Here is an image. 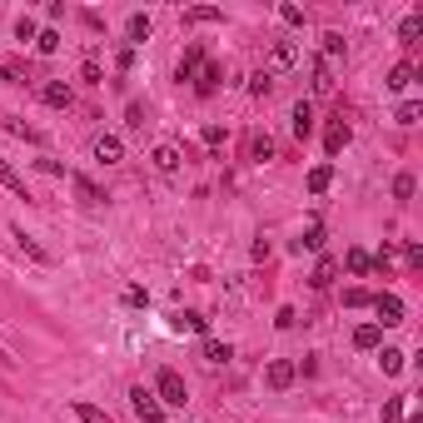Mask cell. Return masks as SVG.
<instances>
[{
	"label": "cell",
	"instance_id": "9c48e42d",
	"mask_svg": "<svg viewBox=\"0 0 423 423\" xmlns=\"http://www.w3.org/2000/svg\"><path fill=\"white\" fill-rule=\"evenodd\" d=\"M349 140H354V130L344 125V119H334V125L324 130V149H329V160H334L339 149H349Z\"/></svg>",
	"mask_w": 423,
	"mask_h": 423
},
{
	"label": "cell",
	"instance_id": "2e32d148",
	"mask_svg": "<svg viewBox=\"0 0 423 423\" xmlns=\"http://www.w3.org/2000/svg\"><path fill=\"white\" fill-rule=\"evenodd\" d=\"M219 20H224L219 6H190L185 10V25H219Z\"/></svg>",
	"mask_w": 423,
	"mask_h": 423
},
{
	"label": "cell",
	"instance_id": "8fae6325",
	"mask_svg": "<svg viewBox=\"0 0 423 423\" xmlns=\"http://www.w3.org/2000/svg\"><path fill=\"white\" fill-rule=\"evenodd\" d=\"M199 65H204V45H190L185 55H179V85L194 80V75H199Z\"/></svg>",
	"mask_w": 423,
	"mask_h": 423
},
{
	"label": "cell",
	"instance_id": "ab89813d",
	"mask_svg": "<svg viewBox=\"0 0 423 423\" xmlns=\"http://www.w3.org/2000/svg\"><path fill=\"white\" fill-rule=\"evenodd\" d=\"M279 20L284 25H304V6H279Z\"/></svg>",
	"mask_w": 423,
	"mask_h": 423
},
{
	"label": "cell",
	"instance_id": "7a4b0ae2",
	"mask_svg": "<svg viewBox=\"0 0 423 423\" xmlns=\"http://www.w3.org/2000/svg\"><path fill=\"white\" fill-rule=\"evenodd\" d=\"M299 60H304V50H299L294 40H274L269 45V60H264V75H284V70H294Z\"/></svg>",
	"mask_w": 423,
	"mask_h": 423
},
{
	"label": "cell",
	"instance_id": "ac0fdd59",
	"mask_svg": "<svg viewBox=\"0 0 423 423\" xmlns=\"http://www.w3.org/2000/svg\"><path fill=\"white\" fill-rule=\"evenodd\" d=\"M334 279H339V259H329V254H324V259L314 264V289H329Z\"/></svg>",
	"mask_w": 423,
	"mask_h": 423
},
{
	"label": "cell",
	"instance_id": "83f0119b",
	"mask_svg": "<svg viewBox=\"0 0 423 423\" xmlns=\"http://www.w3.org/2000/svg\"><path fill=\"white\" fill-rule=\"evenodd\" d=\"M204 358H209V364H229L234 349H229V344H219V339H204Z\"/></svg>",
	"mask_w": 423,
	"mask_h": 423
},
{
	"label": "cell",
	"instance_id": "44dd1931",
	"mask_svg": "<svg viewBox=\"0 0 423 423\" xmlns=\"http://www.w3.org/2000/svg\"><path fill=\"white\" fill-rule=\"evenodd\" d=\"M10 234H15V244H20V249H25V254H30V259H35V264H50V254H45V249H40V244H35V239H30V234H25V229H20V224H15V229H10Z\"/></svg>",
	"mask_w": 423,
	"mask_h": 423
},
{
	"label": "cell",
	"instance_id": "bcb514c9",
	"mask_svg": "<svg viewBox=\"0 0 423 423\" xmlns=\"http://www.w3.org/2000/svg\"><path fill=\"white\" fill-rule=\"evenodd\" d=\"M294 319H299L294 309H279V314H274V324H279V329H294Z\"/></svg>",
	"mask_w": 423,
	"mask_h": 423
},
{
	"label": "cell",
	"instance_id": "603a6c76",
	"mask_svg": "<svg viewBox=\"0 0 423 423\" xmlns=\"http://www.w3.org/2000/svg\"><path fill=\"white\" fill-rule=\"evenodd\" d=\"M418 35H423V15H404V25H399V40H404V45H418Z\"/></svg>",
	"mask_w": 423,
	"mask_h": 423
},
{
	"label": "cell",
	"instance_id": "836d02e7",
	"mask_svg": "<svg viewBox=\"0 0 423 423\" xmlns=\"http://www.w3.org/2000/svg\"><path fill=\"white\" fill-rule=\"evenodd\" d=\"M35 50H40V55H55V50H60V30H40V35H35Z\"/></svg>",
	"mask_w": 423,
	"mask_h": 423
},
{
	"label": "cell",
	"instance_id": "5bb4252c",
	"mask_svg": "<svg viewBox=\"0 0 423 423\" xmlns=\"http://www.w3.org/2000/svg\"><path fill=\"white\" fill-rule=\"evenodd\" d=\"M294 135H299V140H309V135H314V105H309V100H299V105H294Z\"/></svg>",
	"mask_w": 423,
	"mask_h": 423
},
{
	"label": "cell",
	"instance_id": "ba28073f",
	"mask_svg": "<svg viewBox=\"0 0 423 423\" xmlns=\"http://www.w3.org/2000/svg\"><path fill=\"white\" fill-rule=\"evenodd\" d=\"M149 160H155L160 174H179V165H185V149H179V144H155V155H149Z\"/></svg>",
	"mask_w": 423,
	"mask_h": 423
},
{
	"label": "cell",
	"instance_id": "9a60e30c",
	"mask_svg": "<svg viewBox=\"0 0 423 423\" xmlns=\"http://www.w3.org/2000/svg\"><path fill=\"white\" fill-rule=\"evenodd\" d=\"M379 344H383V329H379V324H358V329H354V349L369 354V349H379Z\"/></svg>",
	"mask_w": 423,
	"mask_h": 423
},
{
	"label": "cell",
	"instance_id": "e0dca14e",
	"mask_svg": "<svg viewBox=\"0 0 423 423\" xmlns=\"http://www.w3.org/2000/svg\"><path fill=\"white\" fill-rule=\"evenodd\" d=\"M324 65H329V60H344L349 55V45H344V35H339V30H324Z\"/></svg>",
	"mask_w": 423,
	"mask_h": 423
},
{
	"label": "cell",
	"instance_id": "60d3db41",
	"mask_svg": "<svg viewBox=\"0 0 423 423\" xmlns=\"http://www.w3.org/2000/svg\"><path fill=\"white\" fill-rule=\"evenodd\" d=\"M125 125H130V130H144V105H130V110H125Z\"/></svg>",
	"mask_w": 423,
	"mask_h": 423
},
{
	"label": "cell",
	"instance_id": "d6a6232c",
	"mask_svg": "<svg viewBox=\"0 0 423 423\" xmlns=\"http://www.w3.org/2000/svg\"><path fill=\"white\" fill-rule=\"evenodd\" d=\"M249 155L264 165V160H274V140H269V135H254V144H249Z\"/></svg>",
	"mask_w": 423,
	"mask_h": 423
},
{
	"label": "cell",
	"instance_id": "ee69618b",
	"mask_svg": "<svg viewBox=\"0 0 423 423\" xmlns=\"http://www.w3.org/2000/svg\"><path fill=\"white\" fill-rule=\"evenodd\" d=\"M80 80L85 85H100V65H95V60H85V65H80Z\"/></svg>",
	"mask_w": 423,
	"mask_h": 423
},
{
	"label": "cell",
	"instance_id": "f35d334b",
	"mask_svg": "<svg viewBox=\"0 0 423 423\" xmlns=\"http://www.w3.org/2000/svg\"><path fill=\"white\" fill-rule=\"evenodd\" d=\"M10 125V135H20V140H30V144H40V130H30V125H20V119H6Z\"/></svg>",
	"mask_w": 423,
	"mask_h": 423
},
{
	"label": "cell",
	"instance_id": "4316f807",
	"mask_svg": "<svg viewBox=\"0 0 423 423\" xmlns=\"http://www.w3.org/2000/svg\"><path fill=\"white\" fill-rule=\"evenodd\" d=\"M294 249H299V254H304V249H324V224H309L304 239H294Z\"/></svg>",
	"mask_w": 423,
	"mask_h": 423
},
{
	"label": "cell",
	"instance_id": "5b68a950",
	"mask_svg": "<svg viewBox=\"0 0 423 423\" xmlns=\"http://www.w3.org/2000/svg\"><path fill=\"white\" fill-rule=\"evenodd\" d=\"M40 100H45L50 110H70V105H75V90H70L65 80H45V85H40Z\"/></svg>",
	"mask_w": 423,
	"mask_h": 423
},
{
	"label": "cell",
	"instance_id": "d4e9b609",
	"mask_svg": "<svg viewBox=\"0 0 423 423\" xmlns=\"http://www.w3.org/2000/svg\"><path fill=\"white\" fill-rule=\"evenodd\" d=\"M75 418H80V423H115V418H110L105 408H95V404H85V399L75 404Z\"/></svg>",
	"mask_w": 423,
	"mask_h": 423
},
{
	"label": "cell",
	"instance_id": "8992f818",
	"mask_svg": "<svg viewBox=\"0 0 423 423\" xmlns=\"http://www.w3.org/2000/svg\"><path fill=\"white\" fill-rule=\"evenodd\" d=\"M90 149H95L100 165H119V160H125V140H119V135H95Z\"/></svg>",
	"mask_w": 423,
	"mask_h": 423
},
{
	"label": "cell",
	"instance_id": "7c38bea8",
	"mask_svg": "<svg viewBox=\"0 0 423 423\" xmlns=\"http://www.w3.org/2000/svg\"><path fill=\"white\" fill-rule=\"evenodd\" d=\"M70 185H75L80 204H90V209H95V204H105V194H100V185H95V179H85V174H70Z\"/></svg>",
	"mask_w": 423,
	"mask_h": 423
},
{
	"label": "cell",
	"instance_id": "d6986e66",
	"mask_svg": "<svg viewBox=\"0 0 423 423\" xmlns=\"http://www.w3.org/2000/svg\"><path fill=\"white\" fill-rule=\"evenodd\" d=\"M174 329H179V334H185V329H190V334H209V319L194 314V309H185V314H174Z\"/></svg>",
	"mask_w": 423,
	"mask_h": 423
},
{
	"label": "cell",
	"instance_id": "52a82bcc",
	"mask_svg": "<svg viewBox=\"0 0 423 423\" xmlns=\"http://www.w3.org/2000/svg\"><path fill=\"white\" fill-rule=\"evenodd\" d=\"M294 379H299V369L289 364V358H274V364H269V369H264V383H269V388H274V394H284V388H289Z\"/></svg>",
	"mask_w": 423,
	"mask_h": 423
},
{
	"label": "cell",
	"instance_id": "484cf974",
	"mask_svg": "<svg viewBox=\"0 0 423 423\" xmlns=\"http://www.w3.org/2000/svg\"><path fill=\"white\" fill-rule=\"evenodd\" d=\"M344 264H349V274H374V259H369L364 249H349Z\"/></svg>",
	"mask_w": 423,
	"mask_h": 423
},
{
	"label": "cell",
	"instance_id": "8d00e7d4",
	"mask_svg": "<svg viewBox=\"0 0 423 423\" xmlns=\"http://www.w3.org/2000/svg\"><path fill=\"white\" fill-rule=\"evenodd\" d=\"M383 423H404V399H383Z\"/></svg>",
	"mask_w": 423,
	"mask_h": 423
},
{
	"label": "cell",
	"instance_id": "e575fe53",
	"mask_svg": "<svg viewBox=\"0 0 423 423\" xmlns=\"http://www.w3.org/2000/svg\"><path fill=\"white\" fill-rule=\"evenodd\" d=\"M199 140H204V144L219 155V144H224V125H204V130H199Z\"/></svg>",
	"mask_w": 423,
	"mask_h": 423
},
{
	"label": "cell",
	"instance_id": "f6af8a7d",
	"mask_svg": "<svg viewBox=\"0 0 423 423\" xmlns=\"http://www.w3.org/2000/svg\"><path fill=\"white\" fill-rule=\"evenodd\" d=\"M144 299H149V294H144L140 284H130V289H125V304H135V309H140V304H144Z\"/></svg>",
	"mask_w": 423,
	"mask_h": 423
},
{
	"label": "cell",
	"instance_id": "4dcf8cb0",
	"mask_svg": "<svg viewBox=\"0 0 423 423\" xmlns=\"http://www.w3.org/2000/svg\"><path fill=\"white\" fill-rule=\"evenodd\" d=\"M149 30H155V25H149V15L140 10V15H130V40L140 45V40H149Z\"/></svg>",
	"mask_w": 423,
	"mask_h": 423
},
{
	"label": "cell",
	"instance_id": "30bf717a",
	"mask_svg": "<svg viewBox=\"0 0 423 423\" xmlns=\"http://www.w3.org/2000/svg\"><path fill=\"white\" fill-rule=\"evenodd\" d=\"M309 85H314V95H334V70L324 60H309Z\"/></svg>",
	"mask_w": 423,
	"mask_h": 423
},
{
	"label": "cell",
	"instance_id": "f546056e",
	"mask_svg": "<svg viewBox=\"0 0 423 423\" xmlns=\"http://www.w3.org/2000/svg\"><path fill=\"white\" fill-rule=\"evenodd\" d=\"M394 119H399V125H418V119H423V105H418V100H404V105L394 110Z\"/></svg>",
	"mask_w": 423,
	"mask_h": 423
},
{
	"label": "cell",
	"instance_id": "3957f363",
	"mask_svg": "<svg viewBox=\"0 0 423 423\" xmlns=\"http://www.w3.org/2000/svg\"><path fill=\"white\" fill-rule=\"evenodd\" d=\"M130 408L140 413V423H165V404L149 394L144 383H135V388H130Z\"/></svg>",
	"mask_w": 423,
	"mask_h": 423
},
{
	"label": "cell",
	"instance_id": "4fadbf2b",
	"mask_svg": "<svg viewBox=\"0 0 423 423\" xmlns=\"http://www.w3.org/2000/svg\"><path fill=\"white\" fill-rule=\"evenodd\" d=\"M194 90H199V95H215V90H219V65H215V60H204V65H199Z\"/></svg>",
	"mask_w": 423,
	"mask_h": 423
},
{
	"label": "cell",
	"instance_id": "74e56055",
	"mask_svg": "<svg viewBox=\"0 0 423 423\" xmlns=\"http://www.w3.org/2000/svg\"><path fill=\"white\" fill-rule=\"evenodd\" d=\"M269 90H274V75H264V70H259V75L249 80V95H269Z\"/></svg>",
	"mask_w": 423,
	"mask_h": 423
},
{
	"label": "cell",
	"instance_id": "f1b7e54d",
	"mask_svg": "<svg viewBox=\"0 0 423 423\" xmlns=\"http://www.w3.org/2000/svg\"><path fill=\"white\" fill-rule=\"evenodd\" d=\"M413 75H418L413 65H394V70H388V90H408V85H413Z\"/></svg>",
	"mask_w": 423,
	"mask_h": 423
},
{
	"label": "cell",
	"instance_id": "6da1fadb",
	"mask_svg": "<svg viewBox=\"0 0 423 423\" xmlns=\"http://www.w3.org/2000/svg\"><path fill=\"white\" fill-rule=\"evenodd\" d=\"M155 399L169 404V408H185V404H190V388H185V379H179L174 369H160V379H155Z\"/></svg>",
	"mask_w": 423,
	"mask_h": 423
},
{
	"label": "cell",
	"instance_id": "7bdbcfd3",
	"mask_svg": "<svg viewBox=\"0 0 423 423\" xmlns=\"http://www.w3.org/2000/svg\"><path fill=\"white\" fill-rule=\"evenodd\" d=\"M0 80H25L20 65H15V60H6V55H0Z\"/></svg>",
	"mask_w": 423,
	"mask_h": 423
},
{
	"label": "cell",
	"instance_id": "1f68e13d",
	"mask_svg": "<svg viewBox=\"0 0 423 423\" xmlns=\"http://www.w3.org/2000/svg\"><path fill=\"white\" fill-rule=\"evenodd\" d=\"M344 304H349V309H369V304H374V294L354 284V289H344Z\"/></svg>",
	"mask_w": 423,
	"mask_h": 423
},
{
	"label": "cell",
	"instance_id": "277c9868",
	"mask_svg": "<svg viewBox=\"0 0 423 423\" xmlns=\"http://www.w3.org/2000/svg\"><path fill=\"white\" fill-rule=\"evenodd\" d=\"M374 314H379V329H394V324H404V299L399 294H374Z\"/></svg>",
	"mask_w": 423,
	"mask_h": 423
},
{
	"label": "cell",
	"instance_id": "ffe728a7",
	"mask_svg": "<svg viewBox=\"0 0 423 423\" xmlns=\"http://www.w3.org/2000/svg\"><path fill=\"white\" fill-rule=\"evenodd\" d=\"M329 185H334V165H314L309 169V194H324Z\"/></svg>",
	"mask_w": 423,
	"mask_h": 423
},
{
	"label": "cell",
	"instance_id": "7402d4cb",
	"mask_svg": "<svg viewBox=\"0 0 423 423\" xmlns=\"http://www.w3.org/2000/svg\"><path fill=\"white\" fill-rule=\"evenodd\" d=\"M0 185H6L10 194H20V199H30V194H25V179H20V174L6 165V155H0Z\"/></svg>",
	"mask_w": 423,
	"mask_h": 423
},
{
	"label": "cell",
	"instance_id": "b9f144b4",
	"mask_svg": "<svg viewBox=\"0 0 423 423\" xmlns=\"http://www.w3.org/2000/svg\"><path fill=\"white\" fill-rule=\"evenodd\" d=\"M15 35H20V40H35L40 30H35V20H30V15H20V25H15Z\"/></svg>",
	"mask_w": 423,
	"mask_h": 423
},
{
	"label": "cell",
	"instance_id": "cb8c5ba5",
	"mask_svg": "<svg viewBox=\"0 0 423 423\" xmlns=\"http://www.w3.org/2000/svg\"><path fill=\"white\" fill-rule=\"evenodd\" d=\"M404 364H408L404 349H383V354H379V369H383V374H404Z\"/></svg>",
	"mask_w": 423,
	"mask_h": 423
},
{
	"label": "cell",
	"instance_id": "d590c367",
	"mask_svg": "<svg viewBox=\"0 0 423 423\" xmlns=\"http://www.w3.org/2000/svg\"><path fill=\"white\" fill-rule=\"evenodd\" d=\"M413 190H418L413 174H399V179H394V199H413Z\"/></svg>",
	"mask_w": 423,
	"mask_h": 423
}]
</instances>
